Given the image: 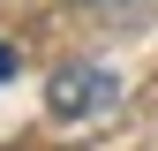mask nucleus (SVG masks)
<instances>
[{"instance_id": "nucleus-1", "label": "nucleus", "mask_w": 158, "mask_h": 151, "mask_svg": "<svg viewBox=\"0 0 158 151\" xmlns=\"http://www.w3.org/2000/svg\"><path fill=\"white\" fill-rule=\"evenodd\" d=\"M113 98H121V83H113L106 68H90V61H60V68H53V83H45V113H53V121L106 113Z\"/></svg>"}, {"instance_id": "nucleus-2", "label": "nucleus", "mask_w": 158, "mask_h": 151, "mask_svg": "<svg viewBox=\"0 0 158 151\" xmlns=\"http://www.w3.org/2000/svg\"><path fill=\"white\" fill-rule=\"evenodd\" d=\"M0 83H15V45L0 38Z\"/></svg>"}]
</instances>
